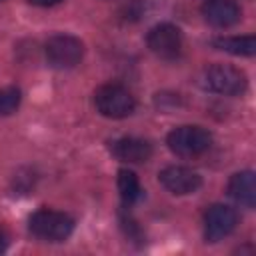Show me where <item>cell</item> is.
I'll return each instance as SVG.
<instances>
[{"mask_svg": "<svg viewBox=\"0 0 256 256\" xmlns=\"http://www.w3.org/2000/svg\"><path fill=\"white\" fill-rule=\"evenodd\" d=\"M74 230V220L58 210H38L30 216V232L46 242H62Z\"/></svg>", "mask_w": 256, "mask_h": 256, "instance_id": "cell-1", "label": "cell"}, {"mask_svg": "<svg viewBox=\"0 0 256 256\" xmlns=\"http://www.w3.org/2000/svg\"><path fill=\"white\" fill-rule=\"evenodd\" d=\"M168 148L182 158H196L200 154H204L210 144H212V136L206 128L202 126H180L174 128L168 138H166Z\"/></svg>", "mask_w": 256, "mask_h": 256, "instance_id": "cell-2", "label": "cell"}, {"mask_svg": "<svg viewBox=\"0 0 256 256\" xmlns=\"http://www.w3.org/2000/svg\"><path fill=\"white\" fill-rule=\"evenodd\" d=\"M94 104L106 118H126L134 112V96L120 84H104L94 92Z\"/></svg>", "mask_w": 256, "mask_h": 256, "instance_id": "cell-3", "label": "cell"}, {"mask_svg": "<svg viewBox=\"0 0 256 256\" xmlns=\"http://www.w3.org/2000/svg\"><path fill=\"white\" fill-rule=\"evenodd\" d=\"M204 86L216 94L238 96L246 90V76L234 66L214 64L204 72Z\"/></svg>", "mask_w": 256, "mask_h": 256, "instance_id": "cell-4", "label": "cell"}, {"mask_svg": "<svg viewBox=\"0 0 256 256\" xmlns=\"http://www.w3.org/2000/svg\"><path fill=\"white\" fill-rule=\"evenodd\" d=\"M84 56V44L70 34H56L46 42V58L54 68H74Z\"/></svg>", "mask_w": 256, "mask_h": 256, "instance_id": "cell-5", "label": "cell"}, {"mask_svg": "<svg viewBox=\"0 0 256 256\" xmlns=\"http://www.w3.org/2000/svg\"><path fill=\"white\" fill-rule=\"evenodd\" d=\"M148 48L164 60H174L182 52V34L174 24H158L148 32Z\"/></svg>", "mask_w": 256, "mask_h": 256, "instance_id": "cell-6", "label": "cell"}, {"mask_svg": "<svg viewBox=\"0 0 256 256\" xmlns=\"http://www.w3.org/2000/svg\"><path fill=\"white\" fill-rule=\"evenodd\" d=\"M236 212L230 206L214 204L204 214V236L206 242H218L236 228Z\"/></svg>", "mask_w": 256, "mask_h": 256, "instance_id": "cell-7", "label": "cell"}, {"mask_svg": "<svg viewBox=\"0 0 256 256\" xmlns=\"http://www.w3.org/2000/svg\"><path fill=\"white\" fill-rule=\"evenodd\" d=\"M158 180L160 184L172 192V194H178V196H184V194H192L200 188L202 184V178L186 168V166H166L160 174H158Z\"/></svg>", "mask_w": 256, "mask_h": 256, "instance_id": "cell-8", "label": "cell"}, {"mask_svg": "<svg viewBox=\"0 0 256 256\" xmlns=\"http://www.w3.org/2000/svg\"><path fill=\"white\" fill-rule=\"evenodd\" d=\"M202 16L212 26L226 28V26L236 24L240 20L242 12H240L238 4L232 0H206L202 4Z\"/></svg>", "mask_w": 256, "mask_h": 256, "instance_id": "cell-9", "label": "cell"}, {"mask_svg": "<svg viewBox=\"0 0 256 256\" xmlns=\"http://www.w3.org/2000/svg\"><path fill=\"white\" fill-rule=\"evenodd\" d=\"M112 154L122 162L142 164L150 160L152 146L142 138H118L116 142H112Z\"/></svg>", "mask_w": 256, "mask_h": 256, "instance_id": "cell-10", "label": "cell"}, {"mask_svg": "<svg viewBox=\"0 0 256 256\" xmlns=\"http://www.w3.org/2000/svg\"><path fill=\"white\" fill-rule=\"evenodd\" d=\"M228 192L230 196L240 202L242 206L246 208H254V202H256V182H254V172L250 170H244V172H238L230 178L228 182Z\"/></svg>", "mask_w": 256, "mask_h": 256, "instance_id": "cell-11", "label": "cell"}, {"mask_svg": "<svg viewBox=\"0 0 256 256\" xmlns=\"http://www.w3.org/2000/svg\"><path fill=\"white\" fill-rule=\"evenodd\" d=\"M214 46L218 50L236 54V56H252L256 52V38L254 36H228V38H216Z\"/></svg>", "mask_w": 256, "mask_h": 256, "instance_id": "cell-12", "label": "cell"}, {"mask_svg": "<svg viewBox=\"0 0 256 256\" xmlns=\"http://www.w3.org/2000/svg\"><path fill=\"white\" fill-rule=\"evenodd\" d=\"M118 192H120V198L124 204H134L140 194H142V188H140V180L138 176L132 172V170H120L118 172Z\"/></svg>", "mask_w": 256, "mask_h": 256, "instance_id": "cell-13", "label": "cell"}, {"mask_svg": "<svg viewBox=\"0 0 256 256\" xmlns=\"http://www.w3.org/2000/svg\"><path fill=\"white\" fill-rule=\"evenodd\" d=\"M20 106V90L14 86H6L0 88V114H12L16 112V108Z\"/></svg>", "mask_w": 256, "mask_h": 256, "instance_id": "cell-14", "label": "cell"}, {"mask_svg": "<svg viewBox=\"0 0 256 256\" xmlns=\"http://www.w3.org/2000/svg\"><path fill=\"white\" fill-rule=\"evenodd\" d=\"M30 2L36 4V6H54V4H58L62 0H30Z\"/></svg>", "mask_w": 256, "mask_h": 256, "instance_id": "cell-15", "label": "cell"}, {"mask_svg": "<svg viewBox=\"0 0 256 256\" xmlns=\"http://www.w3.org/2000/svg\"><path fill=\"white\" fill-rule=\"evenodd\" d=\"M6 246H8V240H6V236L0 232V252H4V250H6Z\"/></svg>", "mask_w": 256, "mask_h": 256, "instance_id": "cell-16", "label": "cell"}]
</instances>
